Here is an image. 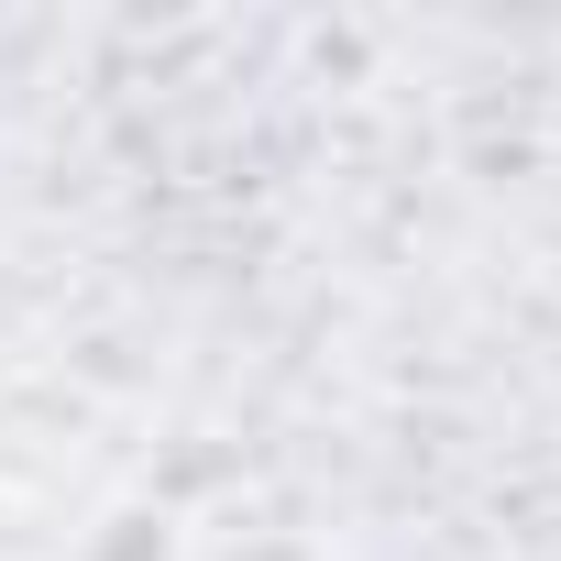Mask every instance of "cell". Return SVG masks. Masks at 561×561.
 Listing matches in <instances>:
<instances>
[{
    "label": "cell",
    "mask_w": 561,
    "mask_h": 561,
    "mask_svg": "<svg viewBox=\"0 0 561 561\" xmlns=\"http://www.w3.org/2000/svg\"><path fill=\"white\" fill-rule=\"evenodd\" d=\"M187 561H331L309 528H220V539H198Z\"/></svg>",
    "instance_id": "obj_1"
}]
</instances>
